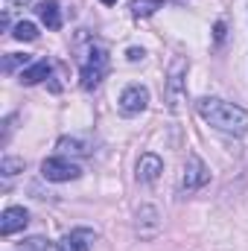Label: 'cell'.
<instances>
[{
	"label": "cell",
	"instance_id": "obj_1",
	"mask_svg": "<svg viewBox=\"0 0 248 251\" xmlns=\"http://www.w3.org/2000/svg\"><path fill=\"white\" fill-rule=\"evenodd\" d=\"M196 111L201 114L204 123H210L213 128L225 131V134H246L248 131V111L234 105V102H225V100H216V97H204L196 102Z\"/></svg>",
	"mask_w": 248,
	"mask_h": 251
},
{
	"label": "cell",
	"instance_id": "obj_2",
	"mask_svg": "<svg viewBox=\"0 0 248 251\" xmlns=\"http://www.w3.org/2000/svg\"><path fill=\"white\" fill-rule=\"evenodd\" d=\"M105 70H108V53H105L102 47H94V50L88 53L85 64H82V88H85V91H94V88L102 82Z\"/></svg>",
	"mask_w": 248,
	"mask_h": 251
},
{
	"label": "cell",
	"instance_id": "obj_3",
	"mask_svg": "<svg viewBox=\"0 0 248 251\" xmlns=\"http://www.w3.org/2000/svg\"><path fill=\"white\" fill-rule=\"evenodd\" d=\"M41 176L47 178V181H56V184H62V181H76L79 176H82V170L70 161V158H47L44 164H41Z\"/></svg>",
	"mask_w": 248,
	"mask_h": 251
},
{
	"label": "cell",
	"instance_id": "obj_4",
	"mask_svg": "<svg viewBox=\"0 0 248 251\" xmlns=\"http://www.w3.org/2000/svg\"><path fill=\"white\" fill-rule=\"evenodd\" d=\"M184 76H187V59H173L170 73H167V105L170 111H178L181 94H184Z\"/></svg>",
	"mask_w": 248,
	"mask_h": 251
},
{
	"label": "cell",
	"instance_id": "obj_5",
	"mask_svg": "<svg viewBox=\"0 0 248 251\" xmlns=\"http://www.w3.org/2000/svg\"><path fill=\"white\" fill-rule=\"evenodd\" d=\"M146 105H149V91L143 85H128L120 94V111L125 117H134V114L146 111Z\"/></svg>",
	"mask_w": 248,
	"mask_h": 251
},
{
	"label": "cell",
	"instance_id": "obj_6",
	"mask_svg": "<svg viewBox=\"0 0 248 251\" xmlns=\"http://www.w3.org/2000/svg\"><path fill=\"white\" fill-rule=\"evenodd\" d=\"M210 181V170L204 167V161L198 155H190L187 158V167H184V178H181V187L190 193V190H198Z\"/></svg>",
	"mask_w": 248,
	"mask_h": 251
},
{
	"label": "cell",
	"instance_id": "obj_7",
	"mask_svg": "<svg viewBox=\"0 0 248 251\" xmlns=\"http://www.w3.org/2000/svg\"><path fill=\"white\" fill-rule=\"evenodd\" d=\"M97 243V234L91 228H73L70 234H64L62 243H59V251H91Z\"/></svg>",
	"mask_w": 248,
	"mask_h": 251
},
{
	"label": "cell",
	"instance_id": "obj_8",
	"mask_svg": "<svg viewBox=\"0 0 248 251\" xmlns=\"http://www.w3.org/2000/svg\"><path fill=\"white\" fill-rule=\"evenodd\" d=\"M26 225H29V213L24 207H6L0 216V234L3 237H12V234L24 231Z\"/></svg>",
	"mask_w": 248,
	"mask_h": 251
},
{
	"label": "cell",
	"instance_id": "obj_9",
	"mask_svg": "<svg viewBox=\"0 0 248 251\" xmlns=\"http://www.w3.org/2000/svg\"><path fill=\"white\" fill-rule=\"evenodd\" d=\"M161 173H164V161L158 155H152V152L140 155V161H137V181L152 184V181H158Z\"/></svg>",
	"mask_w": 248,
	"mask_h": 251
},
{
	"label": "cell",
	"instance_id": "obj_10",
	"mask_svg": "<svg viewBox=\"0 0 248 251\" xmlns=\"http://www.w3.org/2000/svg\"><path fill=\"white\" fill-rule=\"evenodd\" d=\"M59 152H62L64 158H82V155H91L94 152V143L88 140V137H76V134H70V137H62L59 140V146H56Z\"/></svg>",
	"mask_w": 248,
	"mask_h": 251
},
{
	"label": "cell",
	"instance_id": "obj_11",
	"mask_svg": "<svg viewBox=\"0 0 248 251\" xmlns=\"http://www.w3.org/2000/svg\"><path fill=\"white\" fill-rule=\"evenodd\" d=\"M38 18L44 21L47 29H62V9H59L56 0H44L38 6Z\"/></svg>",
	"mask_w": 248,
	"mask_h": 251
},
{
	"label": "cell",
	"instance_id": "obj_12",
	"mask_svg": "<svg viewBox=\"0 0 248 251\" xmlns=\"http://www.w3.org/2000/svg\"><path fill=\"white\" fill-rule=\"evenodd\" d=\"M47 76H50V62L47 59H41V62H35V64H29V67L21 70V82L24 85H35V82H41Z\"/></svg>",
	"mask_w": 248,
	"mask_h": 251
},
{
	"label": "cell",
	"instance_id": "obj_13",
	"mask_svg": "<svg viewBox=\"0 0 248 251\" xmlns=\"http://www.w3.org/2000/svg\"><path fill=\"white\" fill-rule=\"evenodd\" d=\"M161 6H164L161 0H134V3H131V15H134V18H149V15H152L155 9H161Z\"/></svg>",
	"mask_w": 248,
	"mask_h": 251
},
{
	"label": "cell",
	"instance_id": "obj_14",
	"mask_svg": "<svg viewBox=\"0 0 248 251\" xmlns=\"http://www.w3.org/2000/svg\"><path fill=\"white\" fill-rule=\"evenodd\" d=\"M18 41H35L38 38V29H35V24L32 21H21V24H15V32H12Z\"/></svg>",
	"mask_w": 248,
	"mask_h": 251
},
{
	"label": "cell",
	"instance_id": "obj_15",
	"mask_svg": "<svg viewBox=\"0 0 248 251\" xmlns=\"http://www.w3.org/2000/svg\"><path fill=\"white\" fill-rule=\"evenodd\" d=\"M0 173L3 176H18V173H24V161L21 158H3L0 161Z\"/></svg>",
	"mask_w": 248,
	"mask_h": 251
},
{
	"label": "cell",
	"instance_id": "obj_16",
	"mask_svg": "<svg viewBox=\"0 0 248 251\" xmlns=\"http://www.w3.org/2000/svg\"><path fill=\"white\" fill-rule=\"evenodd\" d=\"M21 249L24 251H59V249H53L44 237H32V240H24L21 243Z\"/></svg>",
	"mask_w": 248,
	"mask_h": 251
},
{
	"label": "cell",
	"instance_id": "obj_17",
	"mask_svg": "<svg viewBox=\"0 0 248 251\" xmlns=\"http://www.w3.org/2000/svg\"><path fill=\"white\" fill-rule=\"evenodd\" d=\"M21 64H24V67H29V56H21V53H9V56L3 59V70H6V73H12V70H15V67H21Z\"/></svg>",
	"mask_w": 248,
	"mask_h": 251
},
{
	"label": "cell",
	"instance_id": "obj_18",
	"mask_svg": "<svg viewBox=\"0 0 248 251\" xmlns=\"http://www.w3.org/2000/svg\"><path fill=\"white\" fill-rule=\"evenodd\" d=\"M125 56H128V62H137V59H143V50H137V47H131V50H128Z\"/></svg>",
	"mask_w": 248,
	"mask_h": 251
},
{
	"label": "cell",
	"instance_id": "obj_19",
	"mask_svg": "<svg viewBox=\"0 0 248 251\" xmlns=\"http://www.w3.org/2000/svg\"><path fill=\"white\" fill-rule=\"evenodd\" d=\"M225 38V24H216V41H222Z\"/></svg>",
	"mask_w": 248,
	"mask_h": 251
},
{
	"label": "cell",
	"instance_id": "obj_20",
	"mask_svg": "<svg viewBox=\"0 0 248 251\" xmlns=\"http://www.w3.org/2000/svg\"><path fill=\"white\" fill-rule=\"evenodd\" d=\"M6 3H12V6H26L29 0H6Z\"/></svg>",
	"mask_w": 248,
	"mask_h": 251
},
{
	"label": "cell",
	"instance_id": "obj_21",
	"mask_svg": "<svg viewBox=\"0 0 248 251\" xmlns=\"http://www.w3.org/2000/svg\"><path fill=\"white\" fill-rule=\"evenodd\" d=\"M99 3H105V6H111V3H117V0H99Z\"/></svg>",
	"mask_w": 248,
	"mask_h": 251
}]
</instances>
